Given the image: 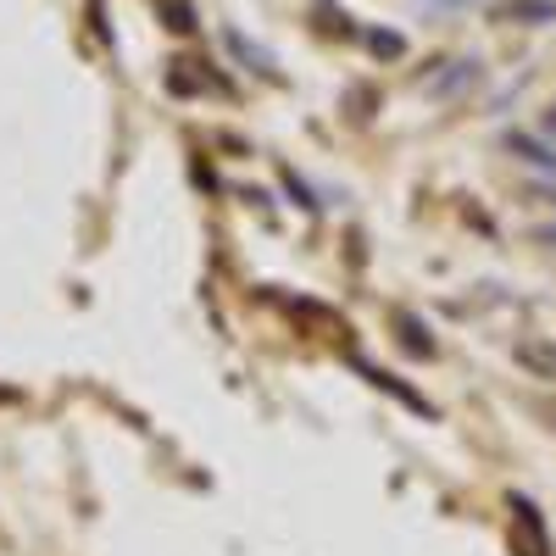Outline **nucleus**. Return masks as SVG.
<instances>
[{
    "instance_id": "nucleus-1",
    "label": "nucleus",
    "mask_w": 556,
    "mask_h": 556,
    "mask_svg": "<svg viewBox=\"0 0 556 556\" xmlns=\"http://www.w3.org/2000/svg\"><path fill=\"white\" fill-rule=\"evenodd\" d=\"M501 146L513 151L523 167H540V173H556V151L545 146V139H534V134H523V128H506L501 134Z\"/></svg>"
},
{
    "instance_id": "nucleus-2",
    "label": "nucleus",
    "mask_w": 556,
    "mask_h": 556,
    "mask_svg": "<svg viewBox=\"0 0 556 556\" xmlns=\"http://www.w3.org/2000/svg\"><path fill=\"white\" fill-rule=\"evenodd\" d=\"M495 23H523V28H545L556 23V0H501V7L490 12Z\"/></svg>"
},
{
    "instance_id": "nucleus-3",
    "label": "nucleus",
    "mask_w": 556,
    "mask_h": 556,
    "mask_svg": "<svg viewBox=\"0 0 556 556\" xmlns=\"http://www.w3.org/2000/svg\"><path fill=\"white\" fill-rule=\"evenodd\" d=\"M518 362L534 379H556V345L551 340H518Z\"/></svg>"
},
{
    "instance_id": "nucleus-4",
    "label": "nucleus",
    "mask_w": 556,
    "mask_h": 556,
    "mask_svg": "<svg viewBox=\"0 0 556 556\" xmlns=\"http://www.w3.org/2000/svg\"><path fill=\"white\" fill-rule=\"evenodd\" d=\"M223 45H228V51H235L251 73H273V56H267V51H256V45H251L240 28H223Z\"/></svg>"
},
{
    "instance_id": "nucleus-5",
    "label": "nucleus",
    "mask_w": 556,
    "mask_h": 556,
    "mask_svg": "<svg viewBox=\"0 0 556 556\" xmlns=\"http://www.w3.org/2000/svg\"><path fill=\"white\" fill-rule=\"evenodd\" d=\"M374 51L379 56H401V34H374Z\"/></svg>"
},
{
    "instance_id": "nucleus-6",
    "label": "nucleus",
    "mask_w": 556,
    "mask_h": 556,
    "mask_svg": "<svg viewBox=\"0 0 556 556\" xmlns=\"http://www.w3.org/2000/svg\"><path fill=\"white\" fill-rule=\"evenodd\" d=\"M545 134L556 139V106H545Z\"/></svg>"
},
{
    "instance_id": "nucleus-7",
    "label": "nucleus",
    "mask_w": 556,
    "mask_h": 556,
    "mask_svg": "<svg viewBox=\"0 0 556 556\" xmlns=\"http://www.w3.org/2000/svg\"><path fill=\"white\" fill-rule=\"evenodd\" d=\"M545 412H551V417H556V406H545Z\"/></svg>"
}]
</instances>
